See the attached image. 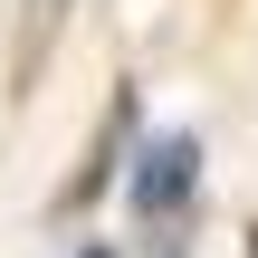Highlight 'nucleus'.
<instances>
[{
  "label": "nucleus",
  "instance_id": "obj_1",
  "mask_svg": "<svg viewBox=\"0 0 258 258\" xmlns=\"http://www.w3.org/2000/svg\"><path fill=\"white\" fill-rule=\"evenodd\" d=\"M124 191H134V211H144L153 230H172V220L191 211V191H201V134H153V144L124 163Z\"/></svg>",
  "mask_w": 258,
  "mask_h": 258
},
{
  "label": "nucleus",
  "instance_id": "obj_2",
  "mask_svg": "<svg viewBox=\"0 0 258 258\" xmlns=\"http://www.w3.org/2000/svg\"><path fill=\"white\" fill-rule=\"evenodd\" d=\"M134 115H144V105H134V86H115L105 124H96V144H86V163H77V172H67V191H57V211H67V220H77L105 182H115V163H124V144H134Z\"/></svg>",
  "mask_w": 258,
  "mask_h": 258
},
{
  "label": "nucleus",
  "instance_id": "obj_3",
  "mask_svg": "<svg viewBox=\"0 0 258 258\" xmlns=\"http://www.w3.org/2000/svg\"><path fill=\"white\" fill-rule=\"evenodd\" d=\"M77 258H115V249H105V239H86V249H77Z\"/></svg>",
  "mask_w": 258,
  "mask_h": 258
},
{
  "label": "nucleus",
  "instance_id": "obj_4",
  "mask_svg": "<svg viewBox=\"0 0 258 258\" xmlns=\"http://www.w3.org/2000/svg\"><path fill=\"white\" fill-rule=\"evenodd\" d=\"M249 258H258V230H249Z\"/></svg>",
  "mask_w": 258,
  "mask_h": 258
}]
</instances>
